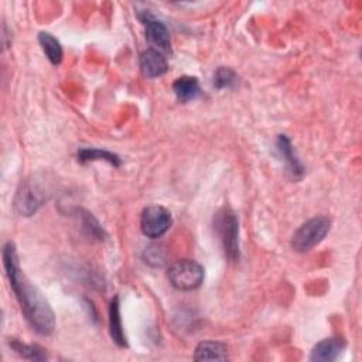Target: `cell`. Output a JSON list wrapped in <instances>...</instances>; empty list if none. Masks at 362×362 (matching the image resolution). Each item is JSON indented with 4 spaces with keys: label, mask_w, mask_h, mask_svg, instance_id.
Instances as JSON below:
<instances>
[{
    "label": "cell",
    "mask_w": 362,
    "mask_h": 362,
    "mask_svg": "<svg viewBox=\"0 0 362 362\" xmlns=\"http://www.w3.org/2000/svg\"><path fill=\"white\" fill-rule=\"evenodd\" d=\"M4 266L11 288L20 304L23 314L26 316V320L39 334H53L55 328L54 311L43 293L22 272L18 250L13 242H8L4 246Z\"/></svg>",
    "instance_id": "1"
},
{
    "label": "cell",
    "mask_w": 362,
    "mask_h": 362,
    "mask_svg": "<svg viewBox=\"0 0 362 362\" xmlns=\"http://www.w3.org/2000/svg\"><path fill=\"white\" fill-rule=\"evenodd\" d=\"M214 227L225 256L231 262L239 260V222L236 214L228 207L221 208L214 218Z\"/></svg>",
    "instance_id": "2"
},
{
    "label": "cell",
    "mask_w": 362,
    "mask_h": 362,
    "mask_svg": "<svg viewBox=\"0 0 362 362\" xmlns=\"http://www.w3.org/2000/svg\"><path fill=\"white\" fill-rule=\"evenodd\" d=\"M171 286L181 292L199 289L204 282V267L192 259H183L173 263L167 272Z\"/></svg>",
    "instance_id": "3"
},
{
    "label": "cell",
    "mask_w": 362,
    "mask_h": 362,
    "mask_svg": "<svg viewBox=\"0 0 362 362\" xmlns=\"http://www.w3.org/2000/svg\"><path fill=\"white\" fill-rule=\"evenodd\" d=\"M331 221L327 217H314L304 222L292 236L290 245L293 250L306 253L316 248L330 232Z\"/></svg>",
    "instance_id": "4"
},
{
    "label": "cell",
    "mask_w": 362,
    "mask_h": 362,
    "mask_svg": "<svg viewBox=\"0 0 362 362\" xmlns=\"http://www.w3.org/2000/svg\"><path fill=\"white\" fill-rule=\"evenodd\" d=\"M171 227V214L161 206L146 207L140 215L142 232L152 239L161 238Z\"/></svg>",
    "instance_id": "5"
},
{
    "label": "cell",
    "mask_w": 362,
    "mask_h": 362,
    "mask_svg": "<svg viewBox=\"0 0 362 362\" xmlns=\"http://www.w3.org/2000/svg\"><path fill=\"white\" fill-rule=\"evenodd\" d=\"M140 20L143 22L146 29V39L153 46V48L161 51L163 54L171 53V39L166 25L157 20L149 12H145L143 15H140Z\"/></svg>",
    "instance_id": "6"
},
{
    "label": "cell",
    "mask_w": 362,
    "mask_h": 362,
    "mask_svg": "<svg viewBox=\"0 0 362 362\" xmlns=\"http://www.w3.org/2000/svg\"><path fill=\"white\" fill-rule=\"evenodd\" d=\"M44 204L43 192L30 181H26L19 189L15 199V208L20 215L32 217Z\"/></svg>",
    "instance_id": "7"
},
{
    "label": "cell",
    "mask_w": 362,
    "mask_h": 362,
    "mask_svg": "<svg viewBox=\"0 0 362 362\" xmlns=\"http://www.w3.org/2000/svg\"><path fill=\"white\" fill-rule=\"evenodd\" d=\"M140 69L146 78H157L167 72L168 62L161 51L149 48L140 55Z\"/></svg>",
    "instance_id": "8"
},
{
    "label": "cell",
    "mask_w": 362,
    "mask_h": 362,
    "mask_svg": "<svg viewBox=\"0 0 362 362\" xmlns=\"http://www.w3.org/2000/svg\"><path fill=\"white\" fill-rule=\"evenodd\" d=\"M276 147H278L279 154L285 160L288 171L290 173V175L295 180H300L304 175V167H303L302 161L297 159V156L295 153L292 140L286 135H279L278 142H276Z\"/></svg>",
    "instance_id": "9"
},
{
    "label": "cell",
    "mask_w": 362,
    "mask_h": 362,
    "mask_svg": "<svg viewBox=\"0 0 362 362\" xmlns=\"http://www.w3.org/2000/svg\"><path fill=\"white\" fill-rule=\"evenodd\" d=\"M173 90H174L177 100L183 104L192 102L201 95V88H200L199 79L196 76H190V75L177 78L173 83Z\"/></svg>",
    "instance_id": "10"
},
{
    "label": "cell",
    "mask_w": 362,
    "mask_h": 362,
    "mask_svg": "<svg viewBox=\"0 0 362 362\" xmlns=\"http://www.w3.org/2000/svg\"><path fill=\"white\" fill-rule=\"evenodd\" d=\"M344 347H345V342L340 338H326L313 348L310 359L321 361V362L335 361L341 354V351L344 349Z\"/></svg>",
    "instance_id": "11"
},
{
    "label": "cell",
    "mask_w": 362,
    "mask_h": 362,
    "mask_svg": "<svg viewBox=\"0 0 362 362\" xmlns=\"http://www.w3.org/2000/svg\"><path fill=\"white\" fill-rule=\"evenodd\" d=\"M196 361H227L229 359L228 347L218 341H203L194 352Z\"/></svg>",
    "instance_id": "12"
},
{
    "label": "cell",
    "mask_w": 362,
    "mask_h": 362,
    "mask_svg": "<svg viewBox=\"0 0 362 362\" xmlns=\"http://www.w3.org/2000/svg\"><path fill=\"white\" fill-rule=\"evenodd\" d=\"M109 333L112 337V341L121 347L125 348L128 347L126 337L122 328V317H121V304H119V297L115 296L109 304Z\"/></svg>",
    "instance_id": "13"
},
{
    "label": "cell",
    "mask_w": 362,
    "mask_h": 362,
    "mask_svg": "<svg viewBox=\"0 0 362 362\" xmlns=\"http://www.w3.org/2000/svg\"><path fill=\"white\" fill-rule=\"evenodd\" d=\"M78 160L81 163H88V161H108L109 164H112L114 167H119L122 164V160L118 154L108 152V150H102V149H95V147H82L78 150L76 154Z\"/></svg>",
    "instance_id": "14"
},
{
    "label": "cell",
    "mask_w": 362,
    "mask_h": 362,
    "mask_svg": "<svg viewBox=\"0 0 362 362\" xmlns=\"http://www.w3.org/2000/svg\"><path fill=\"white\" fill-rule=\"evenodd\" d=\"M39 43L44 51V54L47 55V58L50 60V62L53 65H58L62 61L64 57V51L62 47L60 44V41L50 33L47 32H41L39 34Z\"/></svg>",
    "instance_id": "15"
},
{
    "label": "cell",
    "mask_w": 362,
    "mask_h": 362,
    "mask_svg": "<svg viewBox=\"0 0 362 362\" xmlns=\"http://www.w3.org/2000/svg\"><path fill=\"white\" fill-rule=\"evenodd\" d=\"M11 347L13 348V351L16 354H19L20 356L30 359V361H44L48 358L46 351L43 348H40L39 345L25 344L19 340H13V341H11Z\"/></svg>",
    "instance_id": "16"
},
{
    "label": "cell",
    "mask_w": 362,
    "mask_h": 362,
    "mask_svg": "<svg viewBox=\"0 0 362 362\" xmlns=\"http://www.w3.org/2000/svg\"><path fill=\"white\" fill-rule=\"evenodd\" d=\"M79 218H81V225L83 228V231L97 241H104L107 238V234L104 231V228L101 227V224L94 218L93 214H89L86 211H79Z\"/></svg>",
    "instance_id": "17"
},
{
    "label": "cell",
    "mask_w": 362,
    "mask_h": 362,
    "mask_svg": "<svg viewBox=\"0 0 362 362\" xmlns=\"http://www.w3.org/2000/svg\"><path fill=\"white\" fill-rule=\"evenodd\" d=\"M238 82V75L232 68L220 67L214 74V86L217 89L232 88Z\"/></svg>",
    "instance_id": "18"
},
{
    "label": "cell",
    "mask_w": 362,
    "mask_h": 362,
    "mask_svg": "<svg viewBox=\"0 0 362 362\" xmlns=\"http://www.w3.org/2000/svg\"><path fill=\"white\" fill-rule=\"evenodd\" d=\"M145 260L152 266H161L164 262V255L159 246H150L143 253Z\"/></svg>",
    "instance_id": "19"
}]
</instances>
